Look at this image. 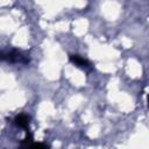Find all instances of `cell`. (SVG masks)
<instances>
[{"instance_id":"obj_1","label":"cell","mask_w":149,"mask_h":149,"mask_svg":"<svg viewBox=\"0 0 149 149\" xmlns=\"http://www.w3.org/2000/svg\"><path fill=\"white\" fill-rule=\"evenodd\" d=\"M0 59L9 63H28L29 62V59L17 50L0 51Z\"/></svg>"},{"instance_id":"obj_5","label":"cell","mask_w":149,"mask_h":149,"mask_svg":"<svg viewBox=\"0 0 149 149\" xmlns=\"http://www.w3.org/2000/svg\"><path fill=\"white\" fill-rule=\"evenodd\" d=\"M31 140H33V135H31V133H30V132H28V130H27V136L24 137L23 143H30V142H31Z\"/></svg>"},{"instance_id":"obj_2","label":"cell","mask_w":149,"mask_h":149,"mask_svg":"<svg viewBox=\"0 0 149 149\" xmlns=\"http://www.w3.org/2000/svg\"><path fill=\"white\" fill-rule=\"evenodd\" d=\"M70 61L78 68H83V69H86V68H90V62L78 55H71L70 56Z\"/></svg>"},{"instance_id":"obj_4","label":"cell","mask_w":149,"mask_h":149,"mask_svg":"<svg viewBox=\"0 0 149 149\" xmlns=\"http://www.w3.org/2000/svg\"><path fill=\"white\" fill-rule=\"evenodd\" d=\"M31 149H49V148L43 143H35V144H33Z\"/></svg>"},{"instance_id":"obj_3","label":"cell","mask_w":149,"mask_h":149,"mask_svg":"<svg viewBox=\"0 0 149 149\" xmlns=\"http://www.w3.org/2000/svg\"><path fill=\"white\" fill-rule=\"evenodd\" d=\"M15 125L19 126V127H22V128H27L28 127V123H29V119L27 115L24 114H20L15 118Z\"/></svg>"}]
</instances>
